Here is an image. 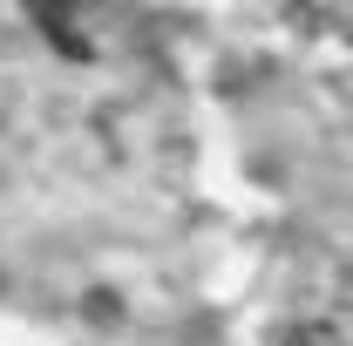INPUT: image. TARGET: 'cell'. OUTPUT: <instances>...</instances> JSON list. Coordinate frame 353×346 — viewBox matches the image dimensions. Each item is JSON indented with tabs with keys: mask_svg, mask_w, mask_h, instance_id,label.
Masks as SVG:
<instances>
[{
	"mask_svg": "<svg viewBox=\"0 0 353 346\" xmlns=\"http://www.w3.org/2000/svg\"><path fill=\"white\" fill-rule=\"evenodd\" d=\"M41 28H68V0H28Z\"/></svg>",
	"mask_w": 353,
	"mask_h": 346,
	"instance_id": "obj_1",
	"label": "cell"
}]
</instances>
